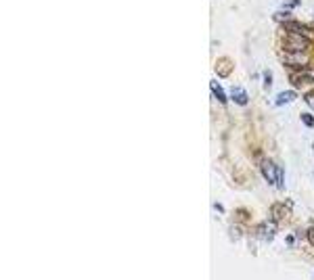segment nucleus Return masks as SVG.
I'll return each instance as SVG.
<instances>
[{
  "label": "nucleus",
  "mask_w": 314,
  "mask_h": 280,
  "mask_svg": "<svg viewBox=\"0 0 314 280\" xmlns=\"http://www.w3.org/2000/svg\"><path fill=\"white\" fill-rule=\"evenodd\" d=\"M285 27H287L289 32H293V34H302V36H306V38H308L310 34H312L310 30H306V27H302V25H297L296 21H287V23H285Z\"/></svg>",
  "instance_id": "nucleus-7"
},
{
  "label": "nucleus",
  "mask_w": 314,
  "mask_h": 280,
  "mask_svg": "<svg viewBox=\"0 0 314 280\" xmlns=\"http://www.w3.org/2000/svg\"><path fill=\"white\" fill-rule=\"evenodd\" d=\"M302 122H304L306 125H308V128H312V125H314V117H312V115H308V113H304V115H302Z\"/></svg>",
  "instance_id": "nucleus-9"
},
{
  "label": "nucleus",
  "mask_w": 314,
  "mask_h": 280,
  "mask_svg": "<svg viewBox=\"0 0 314 280\" xmlns=\"http://www.w3.org/2000/svg\"><path fill=\"white\" fill-rule=\"evenodd\" d=\"M296 4H299V0H287L283 6H285V9H296Z\"/></svg>",
  "instance_id": "nucleus-11"
},
{
  "label": "nucleus",
  "mask_w": 314,
  "mask_h": 280,
  "mask_svg": "<svg viewBox=\"0 0 314 280\" xmlns=\"http://www.w3.org/2000/svg\"><path fill=\"white\" fill-rule=\"evenodd\" d=\"M260 167H262V176H264V180H266L268 184H277V180H278V170H277L275 161L264 159Z\"/></svg>",
  "instance_id": "nucleus-4"
},
{
  "label": "nucleus",
  "mask_w": 314,
  "mask_h": 280,
  "mask_svg": "<svg viewBox=\"0 0 314 280\" xmlns=\"http://www.w3.org/2000/svg\"><path fill=\"white\" fill-rule=\"evenodd\" d=\"M293 99H296V92H293V90H285V92L277 94L275 105H277V107H283V105H287V103L293 101Z\"/></svg>",
  "instance_id": "nucleus-5"
},
{
  "label": "nucleus",
  "mask_w": 314,
  "mask_h": 280,
  "mask_svg": "<svg viewBox=\"0 0 314 280\" xmlns=\"http://www.w3.org/2000/svg\"><path fill=\"white\" fill-rule=\"evenodd\" d=\"M283 46L285 51H293V52H306L310 46V40L302 36V34H293V32H287L283 36Z\"/></svg>",
  "instance_id": "nucleus-1"
},
{
  "label": "nucleus",
  "mask_w": 314,
  "mask_h": 280,
  "mask_svg": "<svg viewBox=\"0 0 314 280\" xmlns=\"http://www.w3.org/2000/svg\"><path fill=\"white\" fill-rule=\"evenodd\" d=\"M283 63L291 67H306L308 65V54L306 52H293V51H285L283 52Z\"/></svg>",
  "instance_id": "nucleus-3"
},
{
  "label": "nucleus",
  "mask_w": 314,
  "mask_h": 280,
  "mask_svg": "<svg viewBox=\"0 0 314 280\" xmlns=\"http://www.w3.org/2000/svg\"><path fill=\"white\" fill-rule=\"evenodd\" d=\"M209 86H212V92H214L216 99H218L222 105H226V94H224V90L220 88V84H218V82H212Z\"/></svg>",
  "instance_id": "nucleus-8"
},
{
  "label": "nucleus",
  "mask_w": 314,
  "mask_h": 280,
  "mask_svg": "<svg viewBox=\"0 0 314 280\" xmlns=\"http://www.w3.org/2000/svg\"><path fill=\"white\" fill-rule=\"evenodd\" d=\"M291 82H293V86L299 88V90H310V88H314V69L297 71V73L291 78Z\"/></svg>",
  "instance_id": "nucleus-2"
},
{
  "label": "nucleus",
  "mask_w": 314,
  "mask_h": 280,
  "mask_svg": "<svg viewBox=\"0 0 314 280\" xmlns=\"http://www.w3.org/2000/svg\"><path fill=\"white\" fill-rule=\"evenodd\" d=\"M264 78H266V86H270V71L264 73Z\"/></svg>",
  "instance_id": "nucleus-12"
},
{
  "label": "nucleus",
  "mask_w": 314,
  "mask_h": 280,
  "mask_svg": "<svg viewBox=\"0 0 314 280\" xmlns=\"http://www.w3.org/2000/svg\"><path fill=\"white\" fill-rule=\"evenodd\" d=\"M230 96H233V101L239 105V107H243V105H247V94L243 92L241 88H233L230 90Z\"/></svg>",
  "instance_id": "nucleus-6"
},
{
  "label": "nucleus",
  "mask_w": 314,
  "mask_h": 280,
  "mask_svg": "<svg viewBox=\"0 0 314 280\" xmlns=\"http://www.w3.org/2000/svg\"><path fill=\"white\" fill-rule=\"evenodd\" d=\"M304 101H306V105H308L310 109H314V92H308V94H306Z\"/></svg>",
  "instance_id": "nucleus-10"
}]
</instances>
